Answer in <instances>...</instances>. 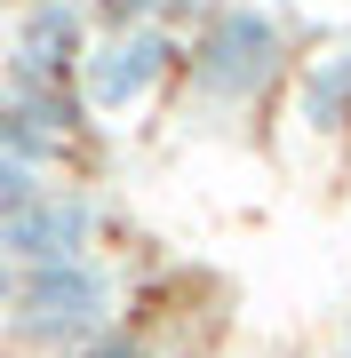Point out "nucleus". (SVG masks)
<instances>
[{
	"label": "nucleus",
	"instance_id": "9b49d317",
	"mask_svg": "<svg viewBox=\"0 0 351 358\" xmlns=\"http://www.w3.org/2000/svg\"><path fill=\"white\" fill-rule=\"evenodd\" d=\"M343 358H351V319H343Z\"/></svg>",
	"mask_w": 351,
	"mask_h": 358
},
{
	"label": "nucleus",
	"instance_id": "f8f14e48",
	"mask_svg": "<svg viewBox=\"0 0 351 358\" xmlns=\"http://www.w3.org/2000/svg\"><path fill=\"white\" fill-rule=\"evenodd\" d=\"M168 358H176V350H168ZM184 358H208V350H184Z\"/></svg>",
	"mask_w": 351,
	"mask_h": 358
},
{
	"label": "nucleus",
	"instance_id": "7ed1b4c3",
	"mask_svg": "<svg viewBox=\"0 0 351 358\" xmlns=\"http://www.w3.org/2000/svg\"><path fill=\"white\" fill-rule=\"evenodd\" d=\"M168 80H184V32L176 24H120V32L88 40L72 96L88 120H128L152 96H168Z\"/></svg>",
	"mask_w": 351,
	"mask_h": 358
},
{
	"label": "nucleus",
	"instance_id": "1a4fd4ad",
	"mask_svg": "<svg viewBox=\"0 0 351 358\" xmlns=\"http://www.w3.org/2000/svg\"><path fill=\"white\" fill-rule=\"evenodd\" d=\"M40 183H48V176H32L25 159H8V152H0V215H16V207L40 192Z\"/></svg>",
	"mask_w": 351,
	"mask_h": 358
},
{
	"label": "nucleus",
	"instance_id": "39448f33",
	"mask_svg": "<svg viewBox=\"0 0 351 358\" xmlns=\"http://www.w3.org/2000/svg\"><path fill=\"white\" fill-rule=\"evenodd\" d=\"M287 120H296L303 143H327V152H343L351 143V40H336V48L303 56L296 72H287Z\"/></svg>",
	"mask_w": 351,
	"mask_h": 358
},
{
	"label": "nucleus",
	"instance_id": "f03ea898",
	"mask_svg": "<svg viewBox=\"0 0 351 358\" xmlns=\"http://www.w3.org/2000/svg\"><path fill=\"white\" fill-rule=\"evenodd\" d=\"M0 327H8L25 350H40V358H64L80 343H96L104 327H120V271L104 255L40 263V271L16 279V303H8Z\"/></svg>",
	"mask_w": 351,
	"mask_h": 358
},
{
	"label": "nucleus",
	"instance_id": "9d476101",
	"mask_svg": "<svg viewBox=\"0 0 351 358\" xmlns=\"http://www.w3.org/2000/svg\"><path fill=\"white\" fill-rule=\"evenodd\" d=\"M16 279H25V271H16L8 255H0V319H8V303H16Z\"/></svg>",
	"mask_w": 351,
	"mask_h": 358
},
{
	"label": "nucleus",
	"instance_id": "f257e3e1",
	"mask_svg": "<svg viewBox=\"0 0 351 358\" xmlns=\"http://www.w3.org/2000/svg\"><path fill=\"white\" fill-rule=\"evenodd\" d=\"M296 32L263 0H200L184 32V88L216 120H263L287 96Z\"/></svg>",
	"mask_w": 351,
	"mask_h": 358
},
{
	"label": "nucleus",
	"instance_id": "0eeeda50",
	"mask_svg": "<svg viewBox=\"0 0 351 358\" xmlns=\"http://www.w3.org/2000/svg\"><path fill=\"white\" fill-rule=\"evenodd\" d=\"M96 32H120V24H176L192 0H72Z\"/></svg>",
	"mask_w": 351,
	"mask_h": 358
},
{
	"label": "nucleus",
	"instance_id": "6e6552de",
	"mask_svg": "<svg viewBox=\"0 0 351 358\" xmlns=\"http://www.w3.org/2000/svg\"><path fill=\"white\" fill-rule=\"evenodd\" d=\"M64 358H168V350H160L144 327H128V319H120V327H104L96 343H80V350H64Z\"/></svg>",
	"mask_w": 351,
	"mask_h": 358
},
{
	"label": "nucleus",
	"instance_id": "20e7f679",
	"mask_svg": "<svg viewBox=\"0 0 351 358\" xmlns=\"http://www.w3.org/2000/svg\"><path fill=\"white\" fill-rule=\"evenodd\" d=\"M104 247V199L88 192V183H40V192L16 207V215H0V255L16 271H40V263H80Z\"/></svg>",
	"mask_w": 351,
	"mask_h": 358
},
{
	"label": "nucleus",
	"instance_id": "423d86ee",
	"mask_svg": "<svg viewBox=\"0 0 351 358\" xmlns=\"http://www.w3.org/2000/svg\"><path fill=\"white\" fill-rule=\"evenodd\" d=\"M88 40H96V24L72 8V0H16V56H8V72L72 88V72H80V56H88Z\"/></svg>",
	"mask_w": 351,
	"mask_h": 358
}]
</instances>
